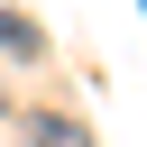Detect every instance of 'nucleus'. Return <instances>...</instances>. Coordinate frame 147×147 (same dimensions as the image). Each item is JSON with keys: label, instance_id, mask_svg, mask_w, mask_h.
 Instances as JSON below:
<instances>
[{"label": "nucleus", "instance_id": "1", "mask_svg": "<svg viewBox=\"0 0 147 147\" xmlns=\"http://www.w3.org/2000/svg\"><path fill=\"white\" fill-rule=\"evenodd\" d=\"M28 147H92V129L64 119V110H37V119H28Z\"/></svg>", "mask_w": 147, "mask_h": 147}, {"label": "nucleus", "instance_id": "2", "mask_svg": "<svg viewBox=\"0 0 147 147\" xmlns=\"http://www.w3.org/2000/svg\"><path fill=\"white\" fill-rule=\"evenodd\" d=\"M0 55H46V37H37L18 9H0Z\"/></svg>", "mask_w": 147, "mask_h": 147}, {"label": "nucleus", "instance_id": "3", "mask_svg": "<svg viewBox=\"0 0 147 147\" xmlns=\"http://www.w3.org/2000/svg\"><path fill=\"white\" fill-rule=\"evenodd\" d=\"M0 119H9V101H0Z\"/></svg>", "mask_w": 147, "mask_h": 147}]
</instances>
